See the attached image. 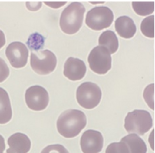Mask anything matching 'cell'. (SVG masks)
Masks as SVG:
<instances>
[{
	"label": "cell",
	"mask_w": 155,
	"mask_h": 153,
	"mask_svg": "<svg viewBox=\"0 0 155 153\" xmlns=\"http://www.w3.org/2000/svg\"><path fill=\"white\" fill-rule=\"evenodd\" d=\"M153 119L148 111L135 109L128 112L124 119V127L129 133L143 135L152 127Z\"/></svg>",
	"instance_id": "3957f363"
},
{
	"label": "cell",
	"mask_w": 155,
	"mask_h": 153,
	"mask_svg": "<svg viewBox=\"0 0 155 153\" xmlns=\"http://www.w3.org/2000/svg\"><path fill=\"white\" fill-rule=\"evenodd\" d=\"M12 116L8 95L5 90L0 87V124H5L9 122Z\"/></svg>",
	"instance_id": "9a60e30c"
},
{
	"label": "cell",
	"mask_w": 155,
	"mask_h": 153,
	"mask_svg": "<svg viewBox=\"0 0 155 153\" xmlns=\"http://www.w3.org/2000/svg\"><path fill=\"white\" fill-rule=\"evenodd\" d=\"M87 119L85 114L76 109H70L62 113L57 122L59 134L65 138H71L78 135L85 127Z\"/></svg>",
	"instance_id": "6da1fadb"
},
{
	"label": "cell",
	"mask_w": 155,
	"mask_h": 153,
	"mask_svg": "<svg viewBox=\"0 0 155 153\" xmlns=\"http://www.w3.org/2000/svg\"><path fill=\"white\" fill-rule=\"evenodd\" d=\"M9 74V70L4 60L0 57V83L4 81Z\"/></svg>",
	"instance_id": "603a6c76"
},
{
	"label": "cell",
	"mask_w": 155,
	"mask_h": 153,
	"mask_svg": "<svg viewBox=\"0 0 155 153\" xmlns=\"http://www.w3.org/2000/svg\"><path fill=\"white\" fill-rule=\"evenodd\" d=\"M85 9L78 2L71 3L62 11L60 19V25L64 33L71 34L79 30L83 23Z\"/></svg>",
	"instance_id": "7a4b0ae2"
},
{
	"label": "cell",
	"mask_w": 155,
	"mask_h": 153,
	"mask_svg": "<svg viewBox=\"0 0 155 153\" xmlns=\"http://www.w3.org/2000/svg\"><path fill=\"white\" fill-rule=\"evenodd\" d=\"M103 143V138L100 132L89 129L83 133L80 144L83 153H98L102 149Z\"/></svg>",
	"instance_id": "30bf717a"
},
{
	"label": "cell",
	"mask_w": 155,
	"mask_h": 153,
	"mask_svg": "<svg viewBox=\"0 0 155 153\" xmlns=\"http://www.w3.org/2000/svg\"><path fill=\"white\" fill-rule=\"evenodd\" d=\"M105 153H129L127 146L124 142L112 143L107 147Z\"/></svg>",
	"instance_id": "44dd1931"
},
{
	"label": "cell",
	"mask_w": 155,
	"mask_h": 153,
	"mask_svg": "<svg viewBox=\"0 0 155 153\" xmlns=\"http://www.w3.org/2000/svg\"><path fill=\"white\" fill-rule=\"evenodd\" d=\"M100 87L96 83L86 82L81 84L76 91V98L79 104L83 108L91 109L99 103L102 97Z\"/></svg>",
	"instance_id": "277c9868"
},
{
	"label": "cell",
	"mask_w": 155,
	"mask_h": 153,
	"mask_svg": "<svg viewBox=\"0 0 155 153\" xmlns=\"http://www.w3.org/2000/svg\"><path fill=\"white\" fill-rule=\"evenodd\" d=\"M5 140L3 137L0 135V153H3L5 149Z\"/></svg>",
	"instance_id": "484cf974"
},
{
	"label": "cell",
	"mask_w": 155,
	"mask_h": 153,
	"mask_svg": "<svg viewBox=\"0 0 155 153\" xmlns=\"http://www.w3.org/2000/svg\"><path fill=\"white\" fill-rule=\"evenodd\" d=\"M92 4H101L103 3L104 2H90Z\"/></svg>",
	"instance_id": "83f0119b"
},
{
	"label": "cell",
	"mask_w": 155,
	"mask_h": 153,
	"mask_svg": "<svg viewBox=\"0 0 155 153\" xmlns=\"http://www.w3.org/2000/svg\"><path fill=\"white\" fill-rule=\"evenodd\" d=\"M86 72V67L82 60L70 57L66 61L64 66L63 73L69 80H79L83 78Z\"/></svg>",
	"instance_id": "8fae6325"
},
{
	"label": "cell",
	"mask_w": 155,
	"mask_h": 153,
	"mask_svg": "<svg viewBox=\"0 0 155 153\" xmlns=\"http://www.w3.org/2000/svg\"><path fill=\"white\" fill-rule=\"evenodd\" d=\"M115 28L117 34L125 38L132 37L136 31V26L133 21L126 16H120L115 20Z\"/></svg>",
	"instance_id": "4fadbf2b"
},
{
	"label": "cell",
	"mask_w": 155,
	"mask_h": 153,
	"mask_svg": "<svg viewBox=\"0 0 155 153\" xmlns=\"http://www.w3.org/2000/svg\"><path fill=\"white\" fill-rule=\"evenodd\" d=\"M44 41L43 36L38 33H35L29 36L26 43L30 50L37 51L42 47Z\"/></svg>",
	"instance_id": "d6986e66"
},
{
	"label": "cell",
	"mask_w": 155,
	"mask_h": 153,
	"mask_svg": "<svg viewBox=\"0 0 155 153\" xmlns=\"http://www.w3.org/2000/svg\"><path fill=\"white\" fill-rule=\"evenodd\" d=\"M5 54L13 67L21 68L27 64L28 51L26 46L23 43L18 41L13 42L7 47Z\"/></svg>",
	"instance_id": "9c48e42d"
},
{
	"label": "cell",
	"mask_w": 155,
	"mask_h": 153,
	"mask_svg": "<svg viewBox=\"0 0 155 153\" xmlns=\"http://www.w3.org/2000/svg\"><path fill=\"white\" fill-rule=\"evenodd\" d=\"M25 98L28 107L36 111L44 109L49 101L48 92L45 89L39 85L32 86L27 89Z\"/></svg>",
	"instance_id": "ba28073f"
},
{
	"label": "cell",
	"mask_w": 155,
	"mask_h": 153,
	"mask_svg": "<svg viewBox=\"0 0 155 153\" xmlns=\"http://www.w3.org/2000/svg\"><path fill=\"white\" fill-rule=\"evenodd\" d=\"M154 16L150 15L144 18L140 24V30L145 36L150 38L154 37Z\"/></svg>",
	"instance_id": "ac0fdd59"
},
{
	"label": "cell",
	"mask_w": 155,
	"mask_h": 153,
	"mask_svg": "<svg viewBox=\"0 0 155 153\" xmlns=\"http://www.w3.org/2000/svg\"><path fill=\"white\" fill-rule=\"evenodd\" d=\"M154 83L148 85L144 89L143 96L149 107L154 110Z\"/></svg>",
	"instance_id": "ffe728a7"
},
{
	"label": "cell",
	"mask_w": 155,
	"mask_h": 153,
	"mask_svg": "<svg viewBox=\"0 0 155 153\" xmlns=\"http://www.w3.org/2000/svg\"><path fill=\"white\" fill-rule=\"evenodd\" d=\"M54 54L48 50L31 52L30 65L33 70L40 75H46L53 72L57 64Z\"/></svg>",
	"instance_id": "8992f818"
},
{
	"label": "cell",
	"mask_w": 155,
	"mask_h": 153,
	"mask_svg": "<svg viewBox=\"0 0 155 153\" xmlns=\"http://www.w3.org/2000/svg\"><path fill=\"white\" fill-rule=\"evenodd\" d=\"M41 2H27L26 5L27 8L30 11H35L39 9L42 6Z\"/></svg>",
	"instance_id": "cb8c5ba5"
},
{
	"label": "cell",
	"mask_w": 155,
	"mask_h": 153,
	"mask_svg": "<svg viewBox=\"0 0 155 153\" xmlns=\"http://www.w3.org/2000/svg\"><path fill=\"white\" fill-rule=\"evenodd\" d=\"M100 46L106 47L111 54L115 53L119 46L118 38L115 33L111 30L103 32L100 35L98 39Z\"/></svg>",
	"instance_id": "2e32d148"
},
{
	"label": "cell",
	"mask_w": 155,
	"mask_h": 153,
	"mask_svg": "<svg viewBox=\"0 0 155 153\" xmlns=\"http://www.w3.org/2000/svg\"><path fill=\"white\" fill-rule=\"evenodd\" d=\"M127 145L129 153H146L147 148L143 140L137 135L129 134L121 140Z\"/></svg>",
	"instance_id": "5bb4252c"
},
{
	"label": "cell",
	"mask_w": 155,
	"mask_h": 153,
	"mask_svg": "<svg viewBox=\"0 0 155 153\" xmlns=\"http://www.w3.org/2000/svg\"><path fill=\"white\" fill-rule=\"evenodd\" d=\"M67 2H44L48 6L54 8H60L64 5Z\"/></svg>",
	"instance_id": "d4e9b609"
},
{
	"label": "cell",
	"mask_w": 155,
	"mask_h": 153,
	"mask_svg": "<svg viewBox=\"0 0 155 153\" xmlns=\"http://www.w3.org/2000/svg\"><path fill=\"white\" fill-rule=\"evenodd\" d=\"M132 6L137 14L145 16L152 13L154 11V2L133 1Z\"/></svg>",
	"instance_id": "e0dca14e"
},
{
	"label": "cell",
	"mask_w": 155,
	"mask_h": 153,
	"mask_svg": "<svg viewBox=\"0 0 155 153\" xmlns=\"http://www.w3.org/2000/svg\"><path fill=\"white\" fill-rule=\"evenodd\" d=\"M114 18L113 12L108 7H96L87 12L85 23L92 29L100 31L109 27L112 23Z\"/></svg>",
	"instance_id": "5b68a950"
},
{
	"label": "cell",
	"mask_w": 155,
	"mask_h": 153,
	"mask_svg": "<svg viewBox=\"0 0 155 153\" xmlns=\"http://www.w3.org/2000/svg\"><path fill=\"white\" fill-rule=\"evenodd\" d=\"M41 153H69L62 145L56 144L47 146L41 151Z\"/></svg>",
	"instance_id": "7402d4cb"
},
{
	"label": "cell",
	"mask_w": 155,
	"mask_h": 153,
	"mask_svg": "<svg viewBox=\"0 0 155 153\" xmlns=\"http://www.w3.org/2000/svg\"><path fill=\"white\" fill-rule=\"evenodd\" d=\"M110 54L108 50L103 46H97L93 48L88 57L90 68L98 74L107 73L111 67Z\"/></svg>",
	"instance_id": "52a82bcc"
},
{
	"label": "cell",
	"mask_w": 155,
	"mask_h": 153,
	"mask_svg": "<svg viewBox=\"0 0 155 153\" xmlns=\"http://www.w3.org/2000/svg\"><path fill=\"white\" fill-rule=\"evenodd\" d=\"M5 43V36L3 32L0 30V49L3 47Z\"/></svg>",
	"instance_id": "4316f807"
},
{
	"label": "cell",
	"mask_w": 155,
	"mask_h": 153,
	"mask_svg": "<svg viewBox=\"0 0 155 153\" xmlns=\"http://www.w3.org/2000/svg\"><path fill=\"white\" fill-rule=\"evenodd\" d=\"M8 143L9 148L6 151L7 153H27L31 147V142L26 135L16 133L8 138Z\"/></svg>",
	"instance_id": "7c38bea8"
}]
</instances>
